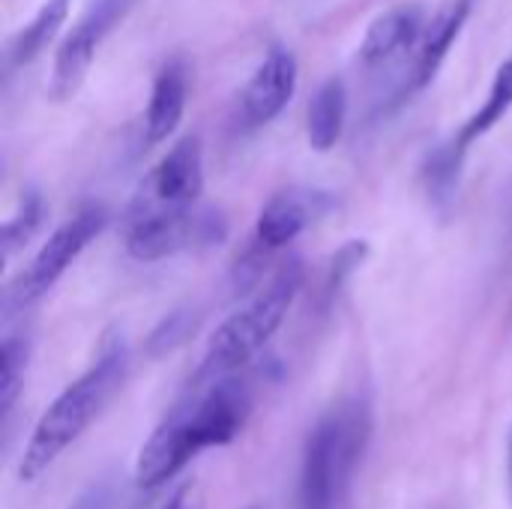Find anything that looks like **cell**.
I'll list each match as a JSON object with an SVG mask.
<instances>
[{"instance_id":"obj_1","label":"cell","mask_w":512,"mask_h":509,"mask_svg":"<svg viewBox=\"0 0 512 509\" xmlns=\"http://www.w3.org/2000/svg\"><path fill=\"white\" fill-rule=\"evenodd\" d=\"M252 405V390L237 375L192 384V396H186L141 444L135 456V486L141 492H156L201 453L231 444L243 432Z\"/></svg>"},{"instance_id":"obj_12","label":"cell","mask_w":512,"mask_h":509,"mask_svg":"<svg viewBox=\"0 0 512 509\" xmlns=\"http://www.w3.org/2000/svg\"><path fill=\"white\" fill-rule=\"evenodd\" d=\"M426 30L423 21V9L420 6H393L384 15H378L363 42H360V63L363 66H384L393 57L411 51L414 45H420Z\"/></svg>"},{"instance_id":"obj_6","label":"cell","mask_w":512,"mask_h":509,"mask_svg":"<svg viewBox=\"0 0 512 509\" xmlns=\"http://www.w3.org/2000/svg\"><path fill=\"white\" fill-rule=\"evenodd\" d=\"M105 222H108V213L99 204H90V207L78 210L69 222H63L42 243V249L33 255V261L6 288V312L27 309L33 303H39L60 282V276L78 261V255L102 234Z\"/></svg>"},{"instance_id":"obj_7","label":"cell","mask_w":512,"mask_h":509,"mask_svg":"<svg viewBox=\"0 0 512 509\" xmlns=\"http://www.w3.org/2000/svg\"><path fill=\"white\" fill-rule=\"evenodd\" d=\"M132 3L135 0H96L72 24V30L63 36V42L54 54V66H51L48 90L57 102L72 99L81 90L102 42L114 33V27H120V21L132 9Z\"/></svg>"},{"instance_id":"obj_19","label":"cell","mask_w":512,"mask_h":509,"mask_svg":"<svg viewBox=\"0 0 512 509\" xmlns=\"http://www.w3.org/2000/svg\"><path fill=\"white\" fill-rule=\"evenodd\" d=\"M42 216H45V207H42V198L36 192H27L21 201H18V210L3 222V234H0V246H3V261H9L18 249H24L33 234L39 231L42 225Z\"/></svg>"},{"instance_id":"obj_8","label":"cell","mask_w":512,"mask_h":509,"mask_svg":"<svg viewBox=\"0 0 512 509\" xmlns=\"http://www.w3.org/2000/svg\"><path fill=\"white\" fill-rule=\"evenodd\" d=\"M201 192H204L201 141L195 135H186L150 168L141 195L135 201L159 204V207H192L201 198Z\"/></svg>"},{"instance_id":"obj_17","label":"cell","mask_w":512,"mask_h":509,"mask_svg":"<svg viewBox=\"0 0 512 509\" xmlns=\"http://www.w3.org/2000/svg\"><path fill=\"white\" fill-rule=\"evenodd\" d=\"M465 147L453 138L441 147H435L426 162H423V186L426 195L435 207L450 204L459 192V180H462V165H465Z\"/></svg>"},{"instance_id":"obj_18","label":"cell","mask_w":512,"mask_h":509,"mask_svg":"<svg viewBox=\"0 0 512 509\" xmlns=\"http://www.w3.org/2000/svg\"><path fill=\"white\" fill-rule=\"evenodd\" d=\"M3 369H0V411L3 420L12 417V408L21 396L24 387V372H27V360H30V339L24 333H6L3 336Z\"/></svg>"},{"instance_id":"obj_11","label":"cell","mask_w":512,"mask_h":509,"mask_svg":"<svg viewBox=\"0 0 512 509\" xmlns=\"http://www.w3.org/2000/svg\"><path fill=\"white\" fill-rule=\"evenodd\" d=\"M474 9V0H453L447 3L435 18L432 24H426L423 30V39L417 45V57H414V66H411V78L405 84V93H417L423 87H429L435 81V75L441 72L450 48L456 45V39L462 36L465 30V21Z\"/></svg>"},{"instance_id":"obj_22","label":"cell","mask_w":512,"mask_h":509,"mask_svg":"<svg viewBox=\"0 0 512 509\" xmlns=\"http://www.w3.org/2000/svg\"><path fill=\"white\" fill-rule=\"evenodd\" d=\"M183 501H186V489L174 492V495L162 504V509H183Z\"/></svg>"},{"instance_id":"obj_5","label":"cell","mask_w":512,"mask_h":509,"mask_svg":"<svg viewBox=\"0 0 512 509\" xmlns=\"http://www.w3.org/2000/svg\"><path fill=\"white\" fill-rule=\"evenodd\" d=\"M228 237V222L210 207H159L135 201L126 225L123 246L135 261L153 264L183 252L213 249Z\"/></svg>"},{"instance_id":"obj_9","label":"cell","mask_w":512,"mask_h":509,"mask_svg":"<svg viewBox=\"0 0 512 509\" xmlns=\"http://www.w3.org/2000/svg\"><path fill=\"white\" fill-rule=\"evenodd\" d=\"M297 75H300L297 57L282 45L270 48L240 93L243 120L249 126H264V123L276 120L285 111V105L294 99Z\"/></svg>"},{"instance_id":"obj_21","label":"cell","mask_w":512,"mask_h":509,"mask_svg":"<svg viewBox=\"0 0 512 509\" xmlns=\"http://www.w3.org/2000/svg\"><path fill=\"white\" fill-rule=\"evenodd\" d=\"M366 252H369V249H366V243H363V240H351V243L336 255V261H333V267H336V270H333L336 282H339V279H345L348 273H354V270L363 264Z\"/></svg>"},{"instance_id":"obj_4","label":"cell","mask_w":512,"mask_h":509,"mask_svg":"<svg viewBox=\"0 0 512 509\" xmlns=\"http://www.w3.org/2000/svg\"><path fill=\"white\" fill-rule=\"evenodd\" d=\"M300 288H303V264L300 258H291L243 309L231 312L216 327L192 384H207L225 375H237L276 336Z\"/></svg>"},{"instance_id":"obj_23","label":"cell","mask_w":512,"mask_h":509,"mask_svg":"<svg viewBox=\"0 0 512 509\" xmlns=\"http://www.w3.org/2000/svg\"><path fill=\"white\" fill-rule=\"evenodd\" d=\"M507 486H510V498H512V435H510V459H507Z\"/></svg>"},{"instance_id":"obj_10","label":"cell","mask_w":512,"mask_h":509,"mask_svg":"<svg viewBox=\"0 0 512 509\" xmlns=\"http://www.w3.org/2000/svg\"><path fill=\"white\" fill-rule=\"evenodd\" d=\"M330 207H333V198L327 192H315V189L276 192L258 213L255 240L264 249H282V246L294 243Z\"/></svg>"},{"instance_id":"obj_15","label":"cell","mask_w":512,"mask_h":509,"mask_svg":"<svg viewBox=\"0 0 512 509\" xmlns=\"http://www.w3.org/2000/svg\"><path fill=\"white\" fill-rule=\"evenodd\" d=\"M69 3L72 0H45L39 6V12L12 36L9 48H6V63L9 66H24L33 63L48 45L51 39L60 33V27L69 18Z\"/></svg>"},{"instance_id":"obj_16","label":"cell","mask_w":512,"mask_h":509,"mask_svg":"<svg viewBox=\"0 0 512 509\" xmlns=\"http://www.w3.org/2000/svg\"><path fill=\"white\" fill-rule=\"evenodd\" d=\"M512 108V54L501 63V69L495 72V81L489 87L486 102L465 120V126L459 129L456 141L468 150L474 141H480L483 135H489Z\"/></svg>"},{"instance_id":"obj_2","label":"cell","mask_w":512,"mask_h":509,"mask_svg":"<svg viewBox=\"0 0 512 509\" xmlns=\"http://www.w3.org/2000/svg\"><path fill=\"white\" fill-rule=\"evenodd\" d=\"M129 369V351L120 339L108 342L96 363L84 369L72 384L63 387V393L45 408L39 423L33 426L21 462H18V480L33 483L39 480L102 414V408L111 402V396L120 390Z\"/></svg>"},{"instance_id":"obj_20","label":"cell","mask_w":512,"mask_h":509,"mask_svg":"<svg viewBox=\"0 0 512 509\" xmlns=\"http://www.w3.org/2000/svg\"><path fill=\"white\" fill-rule=\"evenodd\" d=\"M69 509H114V489L108 480H99V483H90L72 504Z\"/></svg>"},{"instance_id":"obj_3","label":"cell","mask_w":512,"mask_h":509,"mask_svg":"<svg viewBox=\"0 0 512 509\" xmlns=\"http://www.w3.org/2000/svg\"><path fill=\"white\" fill-rule=\"evenodd\" d=\"M372 441V405L345 396L330 405L306 435L300 459V509H339Z\"/></svg>"},{"instance_id":"obj_13","label":"cell","mask_w":512,"mask_h":509,"mask_svg":"<svg viewBox=\"0 0 512 509\" xmlns=\"http://www.w3.org/2000/svg\"><path fill=\"white\" fill-rule=\"evenodd\" d=\"M186 66L180 60H168L150 87V102H147V114H144V141L147 147L165 144L186 111Z\"/></svg>"},{"instance_id":"obj_14","label":"cell","mask_w":512,"mask_h":509,"mask_svg":"<svg viewBox=\"0 0 512 509\" xmlns=\"http://www.w3.org/2000/svg\"><path fill=\"white\" fill-rule=\"evenodd\" d=\"M348 120V87L342 78H327L306 111V141L315 153H330Z\"/></svg>"}]
</instances>
